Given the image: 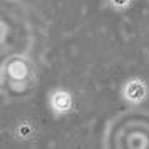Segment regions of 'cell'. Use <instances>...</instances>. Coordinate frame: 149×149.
<instances>
[{
    "instance_id": "6da1fadb",
    "label": "cell",
    "mask_w": 149,
    "mask_h": 149,
    "mask_svg": "<svg viewBox=\"0 0 149 149\" xmlns=\"http://www.w3.org/2000/svg\"><path fill=\"white\" fill-rule=\"evenodd\" d=\"M5 75L8 79H12L14 82H20L25 81L29 75H30V64H29L27 59L24 57H10L7 62H5Z\"/></svg>"
},
{
    "instance_id": "7a4b0ae2",
    "label": "cell",
    "mask_w": 149,
    "mask_h": 149,
    "mask_svg": "<svg viewBox=\"0 0 149 149\" xmlns=\"http://www.w3.org/2000/svg\"><path fill=\"white\" fill-rule=\"evenodd\" d=\"M122 95L129 104H141L148 97V86L141 79H132L124 86Z\"/></svg>"
},
{
    "instance_id": "3957f363",
    "label": "cell",
    "mask_w": 149,
    "mask_h": 149,
    "mask_svg": "<svg viewBox=\"0 0 149 149\" xmlns=\"http://www.w3.org/2000/svg\"><path fill=\"white\" fill-rule=\"evenodd\" d=\"M49 102H50V107H52V111L55 114H65V112H69L72 109V95L65 89L54 91Z\"/></svg>"
},
{
    "instance_id": "277c9868",
    "label": "cell",
    "mask_w": 149,
    "mask_h": 149,
    "mask_svg": "<svg viewBox=\"0 0 149 149\" xmlns=\"http://www.w3.org/2000/svg\"><path fill=\"white\" fill-rule=\"evenodd\" d=\"M111 3H112L116 8H126L129 3H131V0H111Z\"/></svg>"
}]
</instances>
